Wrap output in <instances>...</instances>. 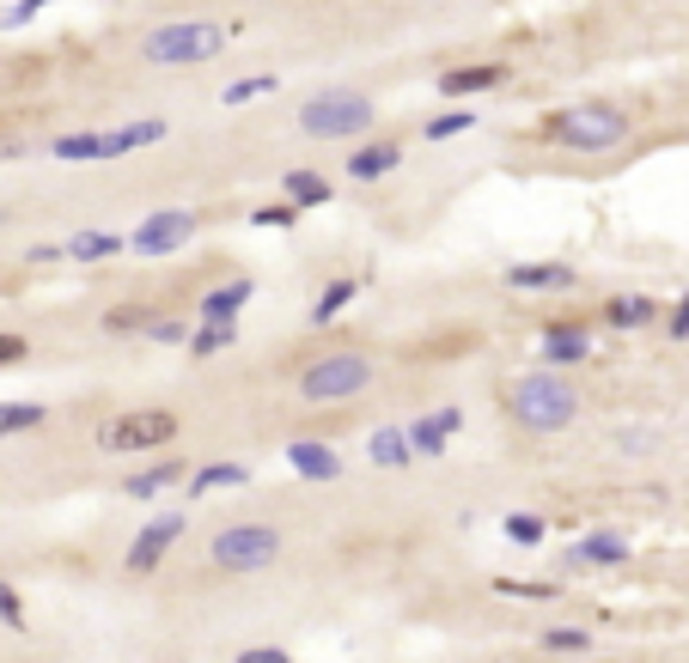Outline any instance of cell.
<instances>
[{"mask_svg":"<svg viewBox=\"0 0 689 663\" xmlns=\"http://www.w3.org/2000/svg\"><path fill=\"white\" fill-rule=\"evenodd\" d=\"M287 468L299 475V482H336L348 463H342V451L324 444V439H293L287 444Z\"/></svg>","mask_w":689,"mask_h":663,"instance_id":"cell-13","label":"cell"},{"mask_svg":"<svg viewBox=\"0 0 689 663\" xmlns=\"http://www.w3.org/2000/svg\"><path fill=\"white\" fill-rule=\"evenodd\" d=\"M146 323H153L146 305H117V311H105V335H141Z\"/></svg>","mask_w":689,"mask_h":663,"instance_id":"cell-33","label":"cell"},{"mask_svg":"<svg viewBox=\"0 0 689 663\" xmlns=\"http://www.w3.org/2000/svg\"><path fill=\"white\" fill-rule=\"evenodd\" d=\"M232 31L239 25H226V19H172V25L146 31L141 55L153 67H201L232 43Z\"/></svg>","mask_w":689,"mask_h":663,"instance_id":"cell-3","label":"cell"},{"mask_svg":"<svg viewBox=\"0 0 689 663\" xmlns=\"http://www.w3.org/2000/svg\"><path fill=\"white\" fill-rule=\"evenodd\" d=\"M269 91H281V74H251V79H232L220 91V104H251V98H269Z\"/></svg>","mask_w":689,"mask_h":663,"instance_id":"cell-31","label":"cell"},{"mask_svg":"<svg viewBox=\"0 0 689 663\" xmlns=\"http://www.w3.org/2000/svg\"><path fill=\"white\" fill-rule=\"evenodd\" d=\"M403 165V141H360L348 153V183H379Z\"/></svg>","mask_w":689,"mask_h":663,"instance_id":"cell-17","label":"cell"},{"mask_svg":"<svg viewBox=\"0 0 689 663\" xmlns=\"http://www.w3.org/2000/svg\"><path fill=\"white\" fill-rule=\"evenodd\" d=\"M506 287L513 292H568V287H580V274L568 262H513L506 268Z\"/></svg>","mask_w":689,"mask_h":663,"instance_id":"cell-14","label":"cell"},{"mask_svg":"<svg viewBox=\"0 0 689 663\" xmlns=\"http://www.w3.org/2000/svg\"><path fill=\"white\" fill-rule=\"evenodd\" d=\"M141 335H146V341H160V347H184V341H189V323H184V317H153Z\"/></svg>","mask_w":689,"mask_h":663,"instance_id":"cell-34","label":"cell"},{"mask_svg":"<svg viewBox=\"0 0 689 663\" xmlns=\"http://www.w3.org/2000/svg\"><path fill=\"white\" fill-rule=\"evenodd\" d=\"M184 347H189V360H220V353L239 347V323H196Z\"/></svg>","mask_w":689,"mask_h":663,"instance_id":"cell-26","label":"cell"},{"mask_svg":"<svg viewBox=\"0 0 689 663\" xmlns=\"http://www.w3.org/2000/svg\"><path fill=\"white\" fill-rule=\"evenodd\" d=\"M354 299H360V280H354V274H336L330 287L318 292V305H311V329H330V323H336V317H342Z\"/></svg>","mask_w":689,"mask_h":663,"instance_id":"cell-24","label":"cell"},{"mask_svg":"<svg viewBox=\"0 0 689 663\" xmlns=\"http://www.w3.org/2000/svg\"><path fill=\"white\" fill-rule=\"evenodd\" d=\"M281 189H287V208H324V201L336 196L330 189V177H324V170H311V165H299V170H287V183H281Z\"/></svg>","mask_w":689,"mask_h":663,"instance_id":"cell-23","label":"cell"},{"mask_svg":"<svg viewBox=\"0 0 689 663\" xmlns=\"http://www.w3.org/2000/svg\"><path fill=\"white\" fill-rule=\"evenodd\" d=\"M501 535H506V542H513V548H544L549 523H544V518H537V511H506Z\"/></svg>","mask_w":689,"mask_h":663,"instance_id":"cell-28","label":"cell"},{"mask_svg":"<svg viewBox=\"0 0 689 663\" xmlns=\"http://www.w3.org/2000/svg\"><path fill=\"white\" fill-rule=\"evenodd\" d=\"M244 482H251V463H201V468H189V475H184L189 499L226 494V487H244Z\"/></svg>","mask_w":689,"mask_h":663,"instance_id":"cell-20","label":"cell"},{"mask_svg":"<svg viewBox=\"0 0 689 663\" xmlns=\"http://www.w3.org/2000/svg\"><path fill=\"white\" fill-rule=\"evenodd\" d=\"M196 232H201V213H189V208H160V213H146V220L134 225L129 250H134V256H146V262H160V256H172V250H184Z\"/></svg>","mask_w":689,"mask_h":663,"instance_id":"cell-8","label":"cell"},{"mask_svg":"<svg viewBox=\"0 0 689 663\" xmlns=\"http://www.w3.org/2000/svg\"><path fill=\"white\" fill-rule=\"evenodd\" d=\"M671 335H677V341L689 335V299H683V305H677V311H671Z\"/></svg>","mask_w":689,"mask_h":663,"instance_id":"cell-42","label":"cell"},{"mask_svg":"<svg viewBox=\"0 0 689 663\" xmlns=\"http://www.w3.org/2000/svg\"><path fill=\"white\" fill-rule=\"evenodd\" d=\"M568 560H573V566H623V560H628V535L623 530H592V535H580V542L568 548Z\"/></svg>","mask_w":689,"mask_h":663,"instance_id":"cell-19","label":"cell"},{"mask_svg":"<svg viewBox=\"0 0 689 663\" xmlns=\"http://www.w3.org/2000/svg\"><path fill=\"white\" fill-rule=\"evenodd\" d=\"M367 456H372L379 468H409V463H415L409 432H403V427H379V432L367 439Z\"/></svg>","mask_w":689,"mask_h":663,"instance_id":"cell-27","label":"cell"},{"mask_svg":"<svg viewBox=\"0 0 689 663\" xmlns=\"http://www.w3.org/2000/svg\"><path fill=\"white\" fill-rule=\"evenodd\" d=\"M501 86H513V62H464L439 74L446 98H482V91H501Z\"/></svg>","mask_w":689,"mask_h":663,"instance_id":"cell-12","label":"cell"},{"mask_svg":"<svg viewBox=\"0 0 689 663\" xmlns=\"http://www.w3.org/2000/svg\"><path fill=\"white\" fill-rule=\"evenodd\" d=\"M122 250H129V237L86 225V232H74V237L62 244V256H67V262H110V256H122Z\"/></svg>","mask_w":689,"mask_h":663,"instance_id":"cell-21","label":"cell"},{"mask_svg":"<svg viewBox=\"0 0 689 663\" xmlns=\"http://www.w3.org/2000/svg\"><path fill=\"white\" fill-rule=\"evenodd\" d=\"M177 535H184V511H165V518H153V523H146V530L129 542L122 566H129V573H153V566H160V560L172 554Z\"/></svg>","mask_w":689,"mask_h":663,"instance_id":"cell-11","label":"cell"},{"mask_svg":"<svg viewBox=\"0 0 689 663\" xmlns=\"http://www.w3.org/2000/svg\"><path fill=\"white\" fill-rule=\"evenodd\" d=\"M287 554V535L275 523H226L208 535V560L220 573H269Z\"/></svg>","mask_w":689,"mask_h":663,"instance_id":"cell-6","label":"cell"},{"mask_svg":"<svg viewBox=\"0 0 689 663\" xmlns=\"http://www.w3.org/2000/svg\"><path fill=\"white\" fill-rule=\"evenodd\" d=\"M31 360V341L13 335V329H0V372H13V365Z\"/></svg>","mask_w":689,"mask_h":663,"instance_id":"cell-39","label":"cell"},{"mask_svg":"<svg viewBox=\"0 0 689 663\" xmlns=\"http://www.w3.org/2000/svg\"><path fill=\"white\" fill-rule=\"evenodd\" d=\"M635 134V117L616 104H573V110H549L544 122H537V141L544 146H561V153H616V146Z\"/></svg>","mask_w":689,"mask_h":663,"instance_id":"cell-1","label":"cell"},{"mask_svg":"<svg viewBox=\"0 0 689 663\" xmlns=\"http://www.w3.org/2000/svg\"><path fill=\"white\" fill-rule=\"evenodd\" d=\"M0 621L13 627V633H25L31 615H25V597H19V585H0Z\"/></svg>","mask_w":689,"mask_h":663,"instance_id":"cell-38","label":"cell"},{"mask_svg":"<svg viewBox=\"0 0 689 663\" xmlns=\"http://www.w3.org/2000/svg\"><path fill=\"white\" fill-rule=\"evenodd\" d=\"M251 225H263V232H287V225H299V208H287V201H269V208L251 213Z\"/></svg>","mask_w":689,"mask_h":663,"instance_id":"cell-36","label":"cell"},{"mask_svg":"<svg viewBox=\"0 0 689 663\" xmlns=\"http://www.w3.org/2000/svg\"><path fill=\"white\" fill-rule=\"evenodd\" d=\"M177 439V415L172 408H122L98 427V451L110 456H141V451H165Z\"/></svg>","mask_w":689,"mask_h":663,"instance_id":"cell-7","label":"cell"},{"mask_svg":"<svg viewBox=\"0 0 689 663\" xmlns=\"http://www.w3.org/2000/svg\"><path fill=\"white\" fill-rule=\"evenodd\" d=\"M470 129H477V110H464V104H458V110H446V117H427V141H451V134H470Z\"/></svg>","mask_w":689,"mask_h":663,"instance_id":"cell-32","label":"cell"},{"mask_svg":"<svg viewBox=\"0 0 689 663\" xmlns=\"http://www.w3.org/2000/svg\"><path fill=\"white\" fill-rule=\"evenodd\" d=\"M537 645L556 651V658H580V651H592V633H586V627H544Z\"/></svg>","mask_w":689,"mask_h":663,"instance_id":"cell-29","label":"cell"},{"mask_svg":"<svg viewBox=\"0 0 689 663\" xmlns=\"http://www.w3.org/2000/svg\"><path fill=\"white\" fill-rule=\"evenodd\" d=\"M184 475H189V463H184V456H160V463L134 468L129 482H122V494H129V499H160L165 487H177Z\"/></svg>","mask_w":689,"mask_h":663,"instance_id":"cell-18","label":"cell"},{"mask_svg":"<svg viewBox=\"0 0 689 663\" xmlns=\"http://www.w3.org/2000/svg\"><path fill=\"white\" fill-rule=\"evenodd\" d=\"M25 262H31V268H50V262H67V256H62V244H31Z\"/></svg>","mask_w":689,"mask_h":663,"instance_id":"cell-41","label":"cell"},{"mask_svg":"<svg viewBox=\"0 0 689 663\" xmlns=\"http://www.w3.org/2000/svg\"><path fill=\"white\" fill-rule=\"evenodd\" d=\"M43 420H50L43 402H0V439H7V432H31V427H43Z\"/></svg>","mask_w":689,"mask_h":663,"instance_id":"cell-30","label":"cell"},{"mask_svg":"<svg viewBox=\"0 0 689 663\" xmlns=\"http://www.w3.org/2000/svg\"><path fill=\"white\" fill-rule=\"evenodd\" d=\"M372 377H379V365H372V353L360 347H342V353H324V360H311L299 372V402L311 408H330V402H354L360 390H372Z\"/></svg>","mask_w":689,"mask_h":663,"instance_id":"cell-5","label":"cell"},{"mask_svg":"<svg viewBox=\"0 0 689 663\" xmlns=\"http://www.w3.org/2000/svg\"><path fill=\"white\" fill-rule=\"evenodd\" d=\"M494 590H501V597H531V603L556 597V585H537V578H494Z\"/></svg>","mask_w":689,"mask_h":663,"instance_id":"cell-37","label":"cell"},{"mask_svg":"<svg viewBox=\"0 0 689 663\" xmlns=\"http://www.w3.org/2000/svg\"><path fill=\"white\" fill-rule=\"evenodd\" d=\"M403 432H409L415 463H422V456H446V444L464 432V408H427V415H415Z\"/></svg>","mask_w":689,"mask_h":663,"instance_id":"cell-10","label":"cell"},{"mask_svg":"<svg viewBox=\"0 0 689 663\" xmlns=\"http://www.w3.org/2000/svg\"><path fill=\"white\" fill-rule=\"evenodd\" d=\"M55 165H105V129H80V134H55Z\"/></svg>","mask_w":689,"mask_h":663,"instance_id":"cell-22","label":"cell"},{"mask_svg":"<svg viewBox=\"0 0 689 663\" xmlns=\"http://www.w3.org/2000/svg\"><path fill=\"white\" fill-rule=\"evenodd\" d=\"M537 360H544V372H568V365H586V360H592V329H586V323H544Z\"/></svg>","mask_w":689,"mask_h":663,"instance_id":"cell-9","label":"cell"},{"mask_svg":"<svg viewBox=\"0 0 689 663\" xmlns=\"http://www.w3.org/2000/svg\"><path fill=\"white\" fill-rule=\"evenodd\" d=\"M43 7H55V0H13V7H0V31H25Z\"/></svg>","mask_w":689,"mask_h":663,"instance_id":"cell-35","label":"cell"},{"mask_svg":"<svg viewBox=\"0 0 689 663\" xmlns=\"http://www.w3.org/2000/svg\"><path fill=\"white\" fill-rule=\"evenodd\" d=\"M379 122V104L367 91H348V86H330V91H311L299 104V134L305 141H354Z\"/></svg>","mask_w":689,"mask_h":663,"instance_id":"cell-4","label":"cell"},{"mask_svg":"<svg viewBox=\"0 0 689 663\" xmlns=\"http://www.w3.org/2000/svg\"><path fill=\"white\" fill-rule=\"evenodd\" d=\"M580 384H573L568 372H525V377H513L506 384V415L518 420L525 432H561V427H573L580 420Z\"/></svg>","mask_w":689,"mask_h":663,"instance_id":"cell-2","label":"cell"},{"mask_svg":"<svg viewBox=\"0 0 689 663\" xmlns=\"http://www.w3.org/2000/svg\"><path fill=\"white\" fill-rule=\"evenodd\" d=\"M232 663H299L293 651H281V645H251V651H239Z\"/></svg>","mask_w":689,"mask_h":663,"instance_id":"cell-40","label":"cell"},{"mask_svg":"<svg viewBox=\"0 0 689 663\" xmlns=\"http://www.w3.org/2000/svg\"><path fill=\"white\" fill-rule=\"evenodd\" d=\"M653 317H659V305H653L647 292H616V299H604V323L610 329H647Z\"/></svg>","mask_w":689,"mask_h":663,"instance_id":"cell-25","label":"cell"},{"mask_svg":"<svg viewBox=\"0 0 689 663\" xmlns=\"http://www.w3.org/2000/svg\"><path fill=\"white\" fill-rule=\"evenodd\" d=\"M256 299V280L251 274H232V280H220V287L201 292V323H239V311Z\"/></svg>","mask_w":689,"mask_h":663,"instance_id":"cell-15","label":"cell"},{"mask_svg":"<svg viewBox=\"0 0 689 663\" xmlns=\"http://www.w3.org/2000/svg\"><path fill=\"white\" fill-rule=\"evenodd\" d=\"M165 134H172V122H165V117H134V122H122V129L105 134V165H110V158L141 153V146H160Z\"/></svg>","mask_w":689,"mask_h":663,"instance_id":"cell-16","label":"cell"}]
</instances>
